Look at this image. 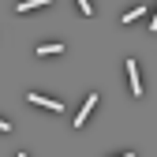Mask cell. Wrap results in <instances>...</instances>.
I'll return each mask as SVG.
<instances>
[{
  "mask_svg": "<svg viewBox=\"0 0 157 157\" xmlns=\"http://www.w3.org/2000/svg\"><path fill=\"white\" fill-rule=\"evenodd\" d=\"M120 157H135V153H120Z\"/></svg>",
  "mask_w": 157,
  "mask_h": 157,
  "instance_id": "30bf717a",
  "label": "cell"
},
{
  "mask_svg": "<svg viewBox=\"0 0 157 157\" xmlns=\"http://www.w3.org/2000/svg\"><path fill=\"white\" fill-rule=\"evenodd\" d=\"M0 131H11V124H8V120H0Z\"/></svg>",
  "mask_w": 157,
  "mask_h": 157,
  "instance_id": "ba28073f",
  "label": "cell"
},
{
  "mask_svg": "<svg viewBox=\"0 0 157 157\" xmlns=\"http://www.w3.org/2000/svg\"><path fill=\"white\" fill-rule=\"evenodd\" d=\"M150 30H157V11H153V19H150Z\"/></svg>",
  "mask_w": 157,
  "mask_h": 157,
  "instance_id": "9c48e42d",
  "label": "cell"
},
{
  "mask_svg": "<svg viewBox=\"0 0 157 157\" xmlns=\"http://www.w3.org/2000/svg\"><path fill=\"white\" fill-rule=\"evenodd\" d=\"M45 4H52V0H23V4H19L15 11H19V15H26V11H34V8H45Z\"/></svg>",
  "mask_w": 157,
  "mask_h": 157,
  "instance_id": "277c9868",
  "label": "cell"
},
{
  "mask_svg": "<svg viewBox=\"0 0 157 157\" xmlns=\"http://www.w3.org/2000/svg\"><path fill=\"white\" fill-rule=\"evenodd\" d=\"M60 52H64V45H56V41L52 45H37V56H60Z\"/></svg>",
  "mask_w": 157,
  "mask_h": 157,
  "instance_id": "5b68a950",
  "label": "cell"
},
{
  "mask_svg": "<svg viewBox=\"0 0 157 157\" xmlns=\"http://www.w3.org/2000/svg\"><path fill=\"white\" fill-rule=\"evenodd\" d=\"M127 78H131V94L142 97V78H139V64L135 60H127Z\"/></svg>",
  "mask_w": 157,
  "mask_h": 157,
  "instance_id": "7a4b0ae2",
  "label": "cell"
},
{
  "mask_svg": "<svg viewBox=\"0 0 157 157\" xmlns=\"http://www.w3.org/2000/svg\"><path fill=\"white\" fill-rule=\"evenodd\" d=\"M75 4H78V11H82V15H94V8H90V0H75Z\"/></svg>",
  "mask_w": 157,
  "mask_h": 157,
  "instance_id": "52a82bcc",
  "label": "cell"
},
{
  "mask_svg": "<svg viewBox=\"0 0 157 157\" xmlns=\"http://www.w3.org/2000/svg\"><path fill=\"white\" fill-rule=\"evenodd\" d=\"M146 11L142 8H131V11H124V19H120V23H135V19H142Z\"/></svg>",
  "mask_w": 157,
  "mask_h": 157,
  "instance_id": "8992f818",
  "label": "cell"
},
{
  "mask_svg": "<svg viewBox=\"0 0 157 157\" xmlns=\"http://www.w3.org/2000/svg\"><path fill=\"white\" fill-rule=\"evenodd\" d=\"M94 105H97V94H90V97H86V105L78 109V116H75V127H82V124H86V116H90V109H94Z\"/></svg>",
  "mask_w": 157,
  "mask_h": 157,
  "instance_id": "3957f363",
  "label": "cell"
},
{
  "mask_svg": "<svg viewBox=\"0 0 157 157\" xmlns=\"http://www.w3.org/2000/svg\"><path fill=\"white\" fill-rule=\"evenodd\" d=\"M19 157H26V153H19Z\"/></svg>",
  "mask_w": 157,
  "mask_h": 157,
  "instance_id": "8fae6325",
  "label": "cell"
},
{
  "mask_svg": "<svg viewBox=\"0 0 157 157\" xmlns=\"http://www.w3.org/2000/svg\"><path fill=\"white\" fill-rule=\"evenodd\" d=\"M26 101H30V105H37V109H49V112H60V109H64L60 101H52V97H41V94H26Z\"/></svg>",
  "mask_w": 157,
  "mask_h": 157,
  "instance_id": "6da1fadb",
  "label": "cell"
}]
</instances>
